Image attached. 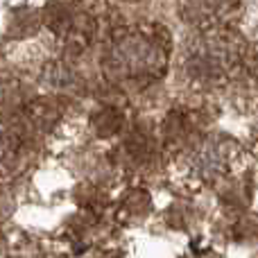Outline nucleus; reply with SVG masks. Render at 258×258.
Returning <instances> with one entry per match:
<instances>
[{
  "label": "nucleus",
  "instance_id": "3",
  "mask_svg": "<svg viewBox=\"0 0 258 258\" xmlns=\"http://www.w3.org/2000/svg\"><path fill=\"white\" fill-rule=\"evenodd\" d=\"M179 14L197 32L231 30L242 0H177Z\"/></svg>",
  "mask_w": 258,
  "mask_h": 258
},
{
  "label": "nucleus",
  "instance_id": "1",
  "mask_svg": "<svg viewBox=\"0 0 258 258\" xmlns=\"http://www.w3.org/2000/svg\"><path fill=\"white\" fill-rule=\"evenodd\" d=\"M170 41L163 27H127L113 36L104 54V73L116 80H154L163 75Z\"/></svg>",
  "mask_w": 258,
  "mask_h": 258
},
{
  "label": "nucleus",
  "instance_id": "2",
  "mask_svg": "<svg viewBox=\"0 0 258 258\" xmlns=\"http://www.w3.org/2000/svg\"><path fill=\"white\" fill-rule=\"evenodd\" d=\"M242 59L245 45L231 30L200 32L186 50L183 73L200 89H215L233 80Z\"/></svg>",
  "mask_w": 258,
  "mask_h": 258
}]
</instances>
